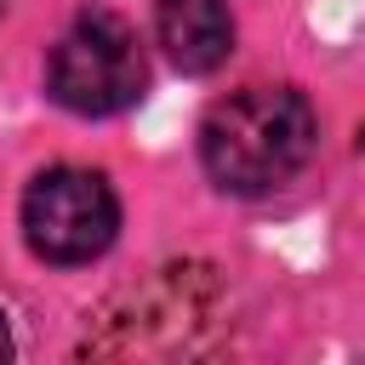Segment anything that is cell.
<instances>
[{
	"mask_svg": "<svg viewBox=\"0 0 365 365\" xmlns=\"http://www.w3.org/2000/svg\"><path fill=\"white\" fill-rule=\"evenodd\" d=\"M319 143L314 103L291 86H245L205 108L200 120V165L222 194L257 200L285 188Z\"/></svg>",
	"mask_w": 365,
	"mask_h": 365,
	"instance_id": "6da1fadb",
	"label": "cell"
},
{
	"mask_svg": "<svg viewBox=\"0 0 365 365\" xmlns=\"http://www.w3.org/2000/svg\"><path fill=\"white\" fill-rule=\"evenodd\" d=\"M143 86H148L143 46L125 29V17H114V11H80L46 57L51 103L68 114H86V120L131 108L143 97Z\"/></svg>",
	"mask_w": 365,
	"mask_h": 365,
	"instance_id": "7a4b0ae2",
	"label": "cell"
},
{
	"mask_svg": "<svg viewBox=\"0 0 365 365\" xmlns=\"http://www.w3.org/2000/svg\"><path fill=\"white\" fill-rule=\"evenodd\" d=\"M120 234V200L108 177L86 165H51L23 188V240L51 268H80L103 257Z\"/></svg>",
	"mask_w": 365,
	"mask_h": 365,
	"instance_id": "3957f363",
	"label": "cell"
},
{
	"mask_svg": "<svg viewBox=\"0 0 365 365\" xmlns=\"http://www.w3.org/2000/svg\"><path fill=\"white\" fill-rule=\"evenodd\" d=\"M154 34L182 74H211L234 51V11L228 0H160Z\"/></svg>",
	"mask_w": 365,
	"mask_h": 365,
	"instance_id": "277c9868",
	"label": "cell"
},
{
	"mask_svg": "<svg viewBox=\"0 0 365 365\" xmlns=\"http://www.w3.org/2000/svg\"><path fill=\"white\" fill-rule=\"evenodd\" d=\"M0 365H11V325H6V314H0Z\"/></svg>",
	"mask_w": 365,
	"mask_h": 365,
	"instance_id": "5b68a950",
	"label": "cell"
}]
</instances>
